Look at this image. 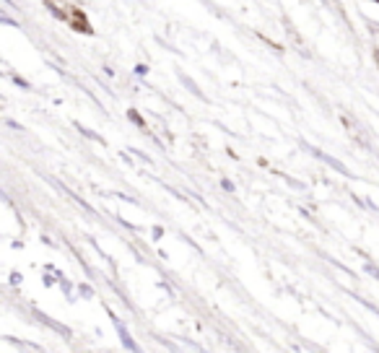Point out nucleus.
I'll use <instances>...</instances> for the list:
<instances>
[{
	"instance_id": "1",
	"label": "nucleus",
	"mask_w": 379,
	"mask_h": 353,
	"mask_svg": "<svg viewBox=\"0 0 379 353\" xmlns=\"http://www.w3.org/2000/svg\"><path fill=\"white\" fill-rule=\"evenodd\" d=\"M114 325H117V330H120V337H122V343L128 345V348H133V351H136V343H133V340H130V333H128V330L122 328V325H120V322H117V320H114Z\"/></svg>"
},
{
	"instance_id": "2",
	"label": "nucleus",
	"mask_w": 379,
	"mask_h": 353,
	"mask_svg": "<svg viewBox=\"0 0 379 353\" xmlns=\"http://www.w3.org/2000/svg\"><path fill=\"white\" fill-rule=\"evenodd\" d=\"M179 78H182V83H185V86H187V88H190V91H193V94H195V97H200V99H203V94H200V88H198V86H195V83H193V80H190V78H187V76H179Z\"/></svg>"
}]
</instances>
